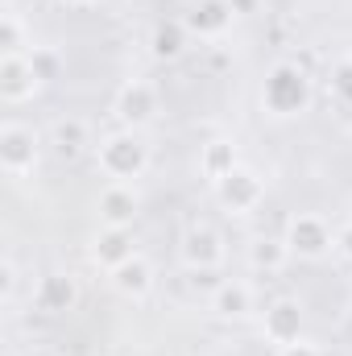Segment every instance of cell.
Here are the masks:
<instances>
[{"label": "cell", "mask_w": 352, "mask_h": 356, "mask_svg": "<svg viewBox=\"0 0 352 356\" xmlns=\"http://www.w3.org/2000/svg\"><path fill=\"white\" fill-rule=\"evenodd\" d=\"M0 298L4 302H13V294H17V266H13V257H4V266H0Z\"/></svg>", "instance_id": "obj_23"}, {"label": "cell", "mask_w": 352, "mask_h": 356, "mask_svg": "<svg viewBox=\"0 0 352 356\" xmlns=\"http://www.w3.org/2000/svg\"><path fill=\"white\" fill-rule=\"evenodd\" d=\"M262 332H265V340L278 344V348L298 344V336H303V311H298V302H294V298H278V302H269V307H265Z\"/></svg>", "instance_id": "obj_6"}, {"label": "cell", "mask_w": 352, "mask_h": 356, "mask_svg": "<svg viewBox=\"0 0 352 356\" xmlns=\"http://www.w3.org/2000/svg\"><path fill=\"white\" fill-rule=\"evenodd\" d=\"M91 257H95L99 266L108 269V273H112L116 266H125L129 257H137L129 228H104V232L95 236V249H91Z\"/></svg>", "instance_id": "obj_13"}, {"label": "cell", "mask_w": 352, "mask_h": 356, "mask_svg": "<svg viewBox=\"0 0 352 356\" xmlns=\"http://www.w3.org/2000/svg\"><path fill=\"white\" fill-rule=\"evenodd\" d=\"M286 245L298 257H323L328 249H336V236H332V228L319 216H294L290 232H286Z\"/></svg>", "instance_id": "obj_5"}, {"label": "cell", "mask_w": 352, "mask_h": 356, "mask_svg": "<svg viewBox=\"0 0 352 356\" xmlns=\"http://www.w3.org/2000/svg\"><path fill=\"white\" fill-rule=\"evenodd\" d=\"M38 88H42V79H38L29 54H4V63H0V99L4 104H25V99H33Z\"/></svg>", "instance_id": "obj_4"}, {"label": "cell", "mask_w": 352, "mask_h": 356, "mask_svg": "<svg viewBox=\"0 0 352 356\" xmlns=\"http://www.w3.org/2000/svg\"><path fill=\"white\" fill-rule=\"evenodd\" d=\"M75 302H79V286H75L71 273H46V277H38V286H33V307H38V311L63 315V311H71Z\"/></svg>", "instance_id": "obj_8"}, {"label": "cell", "mask_w": 352, "mask_h": 356, "mask_svg": "<svg viewBox=\"0 0 352 356\" xmlns=\"http://www.w3.org/2000/svg\"><path fill=\"white\" fill-rule=\"evenodd\" d=\"M25 356H58L54 348H33V353H25Z\"/></svg>", "instance_id": "obj_26"}, {"label": "cell", "mask_w": 352, "mask_h": 356, "mask_svg": "<svg viewBox=\"0 0 352 356\" xmlns=\"http://www.w3.org/2000/svg\"><path fill=\"white\" fill-rule=\"evenodd\" d=\"M211 311L224 319H241L253 311V286L249 282H220L211 294Z\"/></svg>", "instance_id": "obj_15"}, {"label": "cell", "mask_w": 352, "mask_h": 356, "mask_svg": "<svg viewBox=\"0 0 352 356\" xmlns=\"http://www.w3.org/2000/svg\"><path fill=\"white\" fill-rule=\"evenodd\" d=\"M282 356H323V353H319V348H311V344H303V340H298V344H290V348H282Z\"/></svg>", "instance_id": "obj_25"}, {"label": "cell", "mask_w": 352, "mask_h": 356, "mask_svg": "<svg viewBox=\"0 0 352 356\" xmlns=\"http://www.w3.org/2000/svg\"><path fill=\"white\" fill-rule=\"evenodd\" d=\"M332 88H336V95H340L344 104H352V58H340V63L332 67Z\"/></svg>", "instance_id": "obj_21"}, {"label": "cell", "mask_w": 352, "mask_h": 356, "mask_svg": "<svg viewBox=\"0 0 352 356\" xmlns=\"http://www.w3.org/2000/svg\"><path fill=\"white\" fill-rule=\"evenodd\" d=\"M216 195H220V203L224 207H232V211H253L257 203H262L265 186L262 178L253 175V170H232V175H224L220 182H216Z\"/></svg>", "instance_id": "obj_7"}, {"label": "cell", "mask_w": 352, "mask_h": 356, "mask_svg": "<svg viewBox=\"0 0 352 356\" xmlns=\"http://www.w3.org/2000/svg\"><path fill=\"white\" fill-rule=\"evenodd\" d=\"M178 253H182L186 269H195V273H211V269L224 261V245H220V236L211 228H191L182 236V249Z\"/></svg>", "instance_id": "obj_10"}, {"label": "cell", "mask_w": 352, "mask_h": 356, "mask_svg": "<svg viewBox=\"0 0 352 356\" xmlns=\"http://www.w3.org/2000/svg\"><path fill=\"white\" fill-rule=\"evenodd\" d=\"M265 108L269 112H303L307 108V75L290 63L273 67L269 79H265Z\"/></svg>", "instance_id": "obj_2"}, {"label": "cell", "mask_w": 352, "mask_h": 356, "mask_svg": "<svg viewBox=\"0 0 352 356\" xmlns=\"http://www.w3.org/2000/svg\"><path fill=\"white\" fill-rule=\"evenodd\" d=\"M186 42V21H170V25H158L154 29V54L158 58H175Z\"/></svg>", "instance_id": "obj_19"}, {"label": "cell", "mask_w": 352, "mask_h": 356, "mask_svg": "<svg viewBox=\"0 0 352 356\" xmlns=\"http://www.w3.org/2000/svg\"><path fill=\"white\" fill-rule=\"evenodd\" d=\"M0 46H4V54H29L25 50V38H21L17 13H0Z\"/></svg>", "instance_id": "obj_20"}, {"label": "cell", "mask_w": 352, "mask_h": 356, "mask_svg": "<svg viewBox=\"0 0 352 356\" xmlns=\"http://www.w3.org/2000/svg\"><path fill=\"white\" fill-rule=\"evenodd\" d=\"M154 112H158V91L150 88V83L133 79L129 88H120V95H116V116H120L129 129L154 120Z\"/></svg>", "instance_id": "obj_11"}, {"label": "cell", "mask_w": 352, "mask_h": 356, "mask_svg": "<svg viewBox=\"0 0 352 356\" xmlns=\"http://www.w3.org/2000/svg\"><path fill=\"white\" fill-rule=\"evenodd\" d=\"M99 220H104V228H129L137 220V191H133V182H108L99 191Z\"/></svg>", "instance_id": "obj_9"}, {"label": "cell", "mask_w": 352, "mask_h": 356, "mask_svg": "<svg viewBox=\"0 0 352 356\" xmlns=\"http://www.w3.org/2000/svg\"><path fill=\"white\" fill-rule=\"evenodd\" d=\"M336 253H340V257H349V261H352V224H344V228L336 232Z\"/></svg>", "instance_id": "obj_24"}, {"label": "cell", "mask_w": 352, "mask_h": 356, "mask_svg": "<svg viewBox=\"0 0 352 356\" xmlns=\"http://www.w3.org/2000/svg\"><path fill=\"white\" fill-rule=\"evenodd\" d=\"M29 63H33V71H38V79H50V75H54V67H58V58H54L50 50H38V46L29 50Z\"/></svg>", "instance_id": "obj_22"}, {"label": "cell", "mask_w": 352, "mask_h": 356, "mask_svg": "<svg viewBox=\"0 0 352 356\" xmlns=\"http://www.w3.org/2000/svg\"><path fill=\"white\" fill-rule=\"evenodd\" d=\"M67 4H75V8H88V4H95V0H67Z\"/></svg>", "instance_id": "obj_27"}, {"label": "cell", "mask_w": 352, "mask_h": 356, "mask_svg": "<svg viewBox=\"0 0 352 356\" xmlns=\"http://www.w3.org/2000/svg\"><path fill=\"white\" fill-rule=\"evenodd\" d=\"M237 170V154H232V145L228 141H211L207 149H203V175L211 178V182H220L224 175H232Z\"/></svg>", "instance_id": "obj_18"}, {"label": "cell", "mask_w": 352, "mask_h": 356, "mask_svg": "<svg viewBox=\"0 0 352 356\" xmlns=\"http://www.w3.org/2000/svg\"><path fill=\"white\" fill-rule=\"evenodd\" d=\"M232 25V4L228 0H199L186 13V29H195L199 38H220Z\"/></svg>", "instance_id": "obj_12"}, {"label": "cell", "mask_w": 352, "mask_h": 356, "mask_svg": "<svg viewBox=\"0 0 352 356\" xmlns=\"http://www.w3.org/2000/svg\"><path fill=\"white\" fill-rule=\"evenodd\" d=\"M95 158H99V170L108 175V182H133V178L145 175V166H150V149L141 145V137H133V129L104 137Z\"/></svg>", "instance_id": "obj_1"}, {"label": "cell", "mask_w": 352, "mask_h": 356, "mask_svg": "<svg viewBox=\"0 0 352 356\" xmlns=\"http://www.w3.org/2000/svg\"><path fill=\"white\" fill-rule=\"evenodd\" d=\"M286 257H290V245L286 241H253V249H249V266L253 269H265V273H278V269L286 266Z\"/></svg>", "instance_id": "obj_17"}, {"label": "cell", "mask_w": 352, "mask_h": 356, "mask_svg": "<svg viewBox=\"0 0 352 356\" xmlns=\"http://www.w3.org/2000/svg\"><path fill=\"white\" fill-rule=\"evenodd\" d=\"M50 141L58 145V154H79L83 145L91 141V129L88 120H79V116H67V120H54V129H50Z\"/></svg>", "instance_id": "obj_16"}, {"label": "cell", "mask_w": 352, "mask_h": 356, "mask_svg": "<svg viewBox=\"0 0 352 356\" xmlns=\"http://www.w3.org/2000/svg\"><path fill=\"white\" fill-rule=\"evenodd\" d=\"M112 286H116L125 298H145V294L154 290V266L137 253V257H129L125 266L112 269Z\"/></svg>", "instance_id": "obj_14"}, {"label": "cell", "mask_w": 352, "mask_h": 356, "mask_svg": "<svg viewBox=\"0 0 352 356\" xmlns=\"http://www.w3.org/2000/svg\"><path fill=\"white\" fill-rule=\"evenodd\" d=\"M0 166L8 178H25L38 166V137L25 124H4L0 129Z\"/></svg>", "instance_id": "obj_3"}]
</instances>
